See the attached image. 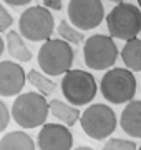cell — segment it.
<instances>
[{"mask_svg":"<svg viewBox=\"0 0 141 150\" xmlns=\"http://www.w3.org/2000/svg\"><path fill=\"white\" fill-rule=\"evenodd\" d=\"M50 112H52V115L55 118H58L60 122H63V125H66V127H73L80 120V117H82L78 107L63 103L61 100H57V98H53L50 102Z\"/></svg>","mask_w":141,"mask_h":150,"instance_id":"cell-13","label":"cell"},{"mask_svg":"<svg viewBox=\"0 0 141 150\" xmlns=\"http://www.w3.org/2000/svg\"><path fill=\"white\" fill-rule=\"evenodd\" d=\"M47 8H53V10H61V0H42Z\"/></svg>","mask_w":141,"mask_h":150,"instance_id":"cell-22","label":"cell"},{"mask_svg":"<svg viewBox=\"0 0 141 150\" xmlns=\"http://www.w3.org/2000/svg\"><path fill=\"white\" fill-rule=\"evenodd\" d=\"M85 64L93 70H106L118 59V47L111 35L96 33L87 38L83 45Z\"/></svg>","mask_w":141,"mask_h":150,"instance_id":"cell-7","label":"cell"},{"mask_svg":"<svg viewBox=\"0 0 141 150\" xmlns=\"http://www.w3.org/2000/svg\"><path fill=\"white\" fill-rule=\"evenodd\" d=\"M7 50H8V54L13 59L20 60V62H28L32 59V52L25 45L23 38L20 37V33L15 32V30H10L7 33Z\"/></svg>","mask_w":141,"mask_h":150,"instance_id":"cell-16","label":"cell"},{"mask_svg":"<svg viewBox=\"0 0 141 150\" xmlns=\"http://www.w3.org/2000/svg\"><path fill=\"white\" fill-rule=\"evenodd\" d=\"M96 80L87 70H68L61 79V93L70 105H87L96 95Z\"/></svg>","mask_w":141,"mask_h":150,"instance_id":"cell-5","label":"cell"},{"mask_svg":"<svg viewBox=\"0 0 141 150\" xmlns=\"http://www.w3.org/2000/svg\"><path fill=\"white\" fill-rule=\"evenodd\" d=\"M5 2L12 7H22V5H28L32 0H5Z\"/></svg>","mask_w":141,"mask_h":150,"instance_id":"cell-23","label":"cell"},{"mask_svg":"<svg viewBox=\"0 0 141 150\" xmlns=\"http://www.w3.org/2000/svg\"><path fill=\"white\" fill-rule=\"evenodd\" d=\"M8 122H10V112L5 103L0 100V132H3L8 127Z\"/></svg>","mask_w":141,"mask_h":150,"instance_id":"cell-21","label":"cell"},{"mask_svg":"<svg viewBox=\"0 0 141 150\" xmlns=\"http://www.w3.org/2000/svg\"><path fill=\"white\" fill-rule=\"evenodd\" d=\"M106 27L110 35L119 40H133L141 32V12L133 4H116L106 15Z\"/></svg>","mask_w":141,"mask_h":150,"instance_id":"cell-4","label":"cell"},{"mask_svg":"<svg viewBox=\"0 0 141 150\" xmlns=\"http://www.w3.org/2000/svg\"><path fill=\"white\" fill-rule=\"evenodd\" d=\"M110 2H116V4H121L123 0H110Z\"/></svg>","mask_w":141,"mask_h":150,"instance_id":"cell-26","label":"cell"},{"mask_svg":"<svg viewBox=\"0 0 141 150\" xmlns=\"http://www.w3.org/2000/svg\"><path fill=\"white\" fill-rule=\"evenodd\" d=\"M3 54V40H2V37H0V55Z\"/></svg>","mask_w":141,"mask_h":150,"instance_id":"cell-25","label":"cell"},{"mask_svg":"<svg viewBox=\"0 0 141 150\" xmlns=\"http://www.w3.org/2000/svg\"><path fill=\"white\" fill-rule=\"evenodd\" d=\"M25 82H27V74L22 65L10 60L0 62V95L2 97L18 95L23 90Z\"/></svg>","mask_w":141,"mask_h":150,"instance_id":"cell-11","label":"cell"},{"mask_svg":"<svg viewBox=\"0 0 141 150\" xmlns=\"http://www.w3.org/2000/svg\"><path fill=\"white\" fill-rule=\"evenodd\" d=\"M121 59L126 69L131 72H141V38H133L125 43L121 50Z\"/></svg>","mask_w":141,"mask_h":150,"instance_id":"cell-15","label":"cell"},{"mask_svg":"<svg viewBox=\"0 0 141 150\" xmlns=\"http://www.w3.org/2000/svg\"><path fill=\"white\" fill-rule=\"evenodd\" d=\"M138 4H140V7H141V0H138Z\"/></svg>","mask_w":141,"mask_h":150,"instance_id":"cell-27","label":"cell"},{"mask_svg":"<svg viewBox=\"0 0 141 150\" xmlns=\"http://www.w3.org/2000/svg\"><path fill=\"white\" fill-rule=\"evenodd\" d=\"M27 79L38 92H42V95L43 97L52 95V93L55 92V88H57V83H55L52 79H48L47 75L40 74V72H37L35 69L30 70V72L27 74Z\"/></svg>","mask_w":141,"mask_h":150,"instance_id":"cell-17","label":"cell"},{"mask_svg":"<svg viewBox=\"0 0 141 150\" xmlns=\"http://www.w3.org/2000/svg\"><path fill=\"white\" fill-rule=\"evenodd\" d=\"M53 15L47 7H30L18 18L20 33L32 42H47L53 33Z\"/></svg>","mask_w":141,"mask_h":150,"instance_id":"cell-8","label":"cell"},{"mask_svg":"<svg viewBox=\"0 0 141 150\" xmlns=\"http://www.w3.org/2000/svg\"><path fill=\"white\" fill-rule=\"evenodd\" d=\"M50 103L42 93L25 92L15 98L12 105V118L22 129H37L48 117Z\"/></svg>","mask_w":141,"mask_h":150,"instance_id":"cell-1","label":"cell"},{"mask_svg":"<svg viewBox=\"0 0 141 150\" xmlns=\"http://www.w3.org/2000/svg\"><path fill=\"white\" fill-rule=\"evenodd\" d=\"M138 150H141V147H140V149H138Z\"/></svg>","mask_w":141,"mask_h":150,"instance_id":"cell-28","label":"cell"},{"mask_svg":"<svg viewBox=\"0 0 141 150\" xmlns=\"http://www.w3.org/2000/svg\"><path fill=\"white\" fill-rule=\"evenodd\" d=\"M40 150H71L73 135L66 125L61 123H45L37 139Z\"/></svg>","mask_w":141,"mask_h":150,"instance_id":"cell-10","label":"cell"},{"mask_svg":"<svg viewBox=\"0 0 141 150\" xmlns=\"http://www.w3.org/2000/svg\"><path fill=\"white\" fill-rule=\"evenodd\" d=\"M105 17V8L101 0H70L68 18L80 30L96 28Z\"/></svg>","mask_w":141,"mask_h":150,"instance_id":"cell-9","label":"cell"},{"mask_svg":"<svg viewBox=\"0 0 141 150\" xmlns=\"http://www.w3.org/2000/svg\"><path fill=\"white\" fill-rule=\"evenodd\" d=\"M83 132L93 140L108 139L116 129V115L113 108L103 103H93L80 117Z\"/></svg>","mask_w":141,"mask_h":150,"instance_id":"cell-6","label":"cell"},{"mask_svg":"<svg viewBox=\"0 0 141 150\" xmlns=\"http://www.w3.org/2000/svg\"><path fill=\"white\" fill-rule=\"evenodd\" d=\"M101 150H138L136 144L131 140H125V139H110L106 144L103 145Z\"/></svg>","mask_w":141,"mask_h":150,"instance_id":"cell-19","label":"cell"},{"mask_svg":"<svg viewBox=\"0 0 141 150\" xmlns=\"http://www.w3.org/2000/svg\"><path fill=\"white\" fill-rule=\"evenodd\" d=\"M12 22H13L12 15L5 10V7L0 4V32H5V30H8V27L12 25Z\"/></svg>","mask_w":141,"mask_h":150,"instance_id":"cell-20","label":"cell"},{"mask_svg":"<svg viewBox=\"0 0 141 150\" xmlns=\"http://www.w3.org/2000/svg\"><path fill=\"white\" fill-rule=\"evenodd\" d=\"M73 48L61 38H48L38 50V65L47 75L58 77L71 70L73 65Z\"/></svg>","mask_w":141,"mask_h":150,"instance_id":"cell-2","label":"cell"},{"mask_svg":"<svg viewBox=\"0 0 141 150\" xmlns=\"http://www.w3.org/2000/svg\"><path fill=\"white\" fill-rule=\"evenodd\" d=\"M0 150H35V142L22 130L8 132L0 140Z\"/></svg>","mask_w":141,"mask_h":150,"instance_id":"cell-14","label":"cell"},{"mask_svg":"<svg viewBox=\"0 0 141 150\" xmlns=\"http://www.w3.org/2000/svg\"><path fill=\"white\" fill-rule=\"evenodd\" d=\"M100 90L110 103H130L136 93V79L130 69H111L103 75Z\"/></svg>","mask_w":141,"mask_h":150,"instance_id":"cell-3","label":"cell"},{"mask_svg":"<svg viewBox=\"0 0 141 150\" xmlns=\"http://www.w3.org/2000/svg\"><path fill=\"white\" fill-rule=\"evenodd\" d=\"M119 125L125 134L133 139H141V100H131L121 112Z\"/></svg>","mask_w":141,"mask_h":150,"instance_id":"cell-12","label":"cell"},{"mask_svg":"<svg viewBox=\"0 0 141 150\" xmlns=\"http://www.w3.org/2000/svg\"><path fill=\"white\" fill-rule=\"evenodd\" d=\"M57 30H58V35H60L61 40H65V42H68V43H73V45H80V43L83 42V38H85L82 32H78L75 27H71L66 20L60 22Z\"/></svg>","mask_w":141,"mask_h":150,"instance_id":"cell-18","label":"cell"},{"mask_svg":"<svg viewBox=\"0 0 141 150\" xmlns=\"http://www.w3.org/2000/svg\"><path fill=\"white\" fill-rule=\"evenodd\" d=\"M75 150H95V149H91V147H85V145H82V147H76Z\"/></svg>","mask_w":141,"mask_h":150,"instance_id":"cell-24","label":"cell"}]
</instances>
